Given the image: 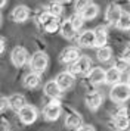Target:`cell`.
<instances>
[{"mask_svg":"<svg viewBox=\"0 0 130 131\" xmlns=\"http://www.w3.org/2000/svg\"><path fill=\"white\" fill-rule=\"evenodd\" d=\"M92 69H93L92 68V59L89 56H81L77 62H74L68 68V72L74 77H86L90 74Z\"/></svg>","mask_w":130,"mask_h":131,"instance_id":"6da1fadb","label":"cell"},{"mask_svg":"<svg viewBox=\"0 0 130 131\" xmlns=\"http://www.w3.org/2000/svg\"><path fill=\"white\" fill-rule=\"evenodd\" d=\"M109 97L114 103H124L130 99V87L126 83H120L117 85L111 87Z\"/></svg>","mask_w":130,"mask_h":131,"instance_id":"7a4b0ae2","label":"cell"},{"mask_svg":"<svg viewBox=\"0 0 130 131\" xmlns=\"http://www.w3.org/2000/svg\"><path fill=\"white\" fill-rule=\"evenodd\" d=\"M47 65H49V58L44 52H35L31 59H30V68L33 72H37V74H41V72L46 71Z\"/></svg>","mask_w":130,"mask_h":131,"instance_id":"3957f363","label":"cell"},{"mask_svg":"<svg viewBox=\"0 0 130 131\" xmlns=\"http://www.w3.org/2000/svg\"><path fill=\"white\" fill-rule=\"evenodd\" d=\"M61 112H62L61 102L58 99H53V100H50L44 106V109H43V116L47 121H56L61 116Z\"/></svg>","mask_w":130,"mask_h":131,"instance_id":"277c9868","label":"cell"},{"mask_svg":"<svg viewBox=\"0 0 130 131\" xmlns=\"http://www.w3.org/2000/svg\"><path fill=\"white\" fill-rule=\"evenodd\" d=\"M83 54L80 53V49L78 47H74V46H71V47H67L62 50V53L59 56V60H61V63L62 65H72L74 62L81 58Z\"/></svg>","mask_w":130,"mask_h":131,"instance_id":"5b68a950","label":"cell"},{"mask_svg":"<svg viewBox=\"0 0 130 131\" xmlns=\"http://www.w3.org/2000/svg\"><path fill=\"white\" fill-rule=\"evenodd\" d=\"M77 13L84 21H93L99 15V7H98V5H95L93 2H86V3H83L81 6L78 7Z\"/></svg>","mask_w":130,"mask_h":131,"instance_id":"8992f818","label":"cell"},{"mask_svg":"<svg viewBox=\"0 0 130 131\" xmlns=\"http://www.w3.org/2000/svg\"><path fill=\"white\" fill-rule=\"evenodd\" d=\"M28 59H30V54H28V52H27L24 47L16 46V47L12 50V53H11V62L13 63V66H15V68H22V66L28 62Z\"/></svg>","mask_w":130,"mask_h":131,"instance_id":"52a82bcc","label":"cell"},{"mask_svg":"<svg viewBox=\"0 0 130 131\" xmlns=\"http://www.w3.org/2000/svg\"><path fill=\"white\" fill-rule=\"evenodd\" d=\"M55 81H56V84L59 85L61 91H68L70 89H72L74 81H76V77L71 75L68 71H62V72H59L58 75H56Z\"/></svg>","mask_w":130,"mask_h":131,"instance_id":"ba28073f","label":"cell"},{"mask_svg":"<svg viewBox=\"0 0 130 131\" xmlns=\"http://www.w3.org/2000/svg\"><path fill=\"white\" fill-rule=\"evenodd\" d=\"M121 15H123V9L118 6V5H115V3H111L109 6H108V9H106L105 12V19L108 24H112L117 27L118 21H120V18H121Z\"/></svg>","mask_w":130,"mask_h":131,"instance_id":"9c48e42d","label":"cell"},{"mask_svg":"<svg viewBox=\"0 0 130 131\" xmlns=\"http://www.w3.org/2000/svg\"><path fill=\"white\" fill-rule=\"evenodd\" d=\"M84 102L90 111H98L100 107V105L104 103V96L99 91H92V93H87L86 97H84Z\"/></svg>","mask_w":130,"mask_h":131,"instance_id":"30bf717a","label":"cell"},{"mask_svg":"<svg viewBox=\"0 0 130 131\" xmlns=\"http://www.w3.org/2000/svg\"><path fill=\"white\" fill-rule=\"evenodd\" d=\"M18 115H19V121L24 125H31L37 119V111H35V107L30 106V105H27Z\"/></svg>","mask_w":130,"mask_h":131,"instance_id":"8fae6325","label":"cell"},{"mask_svg":"<svg viewBox=\"0 0 130 131\" xmlns=\"http://www.w3.org/2000/svg\"><path fill=\"white\" fill-rule=\"evenodd\" d=\"M30 16V9L27 6H24V5H19L16 6L11 13V18L13 22H16V24H21V22H25Z\"/></svg>","mask_w":130,"mask_h":131,"instance_id":"7c38bea8","label":"cell"},{"mask_svg":"<svg viewBox=\"0 0 130 131\" xmlns=\"http://www.w3.org/2000/svg\"><path fill=\"white\" fill-rule=\"evenodd\" d=\"M25 106H27V99L22 94L15 93V94H12L9 97V107H11L12 111H15L16 113H19Z\"/></svg>","mask_w":130,"mask_h":131,"instance_id":"4fadbf2b","label":"cell"},{"mask_svg":"<svg viewBox=\"0 0 130 131\" xmlns=\"http://www.w3.org/2000/svg\"><path fill=\"white\" fill-rule=\"evenodd\" d=\"M41 83V77H40V74H37V72H28L25 77H24L22 80V85L25 87V89H28V90H34L37 89L39 85H40Z\"/></svg>","mask_w":130,"mask_h":131,"instance_id":"5bb4252c","label":"cell"},{"mask_svg":"<svg viewBox=\"0 0 130 131\" xmlns=\"http://www.w3.org/2000/svg\"><path fill=\"white\" fill-rule=\"evenodd\" d=\"M106 41H108V32H106L105 27H96L95 28V47L102 49L106 46Z\"/></svg>","mask_w":130,"mask_h":131,"instance_id":"9a60e30c","label":"cell"},{"mask_svg":"<svg viewBox=\"0 0 130 131\" xmlns=\"http://www.w3.org/2000/svg\"><path fill=\"white\" fill-rule=\"evenodd\" d=\"M65 127L70 130H78L80 127H83V119L81 116L76 112H70L65 116Z\"/></svg>","mask_w":130,"mask_h":131,"instance_id":"2e32d148","label":"cell"},{"mask_svg":"<svg viewBox=\"0 0 130 131\" xmlns=\"http://www.w3.org/2000/svg\"><path fill=\"white\" fill-rule=\"evenodd\" d=\"M78 44L81 47H95V30H86L78 36Z\"/></svg>","mask_w":130,"mask_h":131,"instance_id":"e0dca14e","label":"cell"},{"mask_svg":"<svg viewBox=\"0 0 130 131\" xmlns=\"http://www.w3.org/2000/svg\"><path fill=\"white\" fill-rule=\"evenodd\" d=\"M43 91H44V94H46L47 97H50L52 100H53V99H58L59 96H61V93H62L55 80L47 81V83L44 84V87H43Z\"/></svg>","mask_w":130,"mask_h":131,"instance_id":"ac0fdd59","label":"cell"},{"mask_svg":"<svg viewBox=\"0 0 130 131\" xmlns=\"http://www.w3.org/2000/svg\"><path fill=\"white\" fill-rule=\"evenodd\" d=\"M105 75H106L105 69H102V68H93L87 77H89L90 84H93V85H99V84L105 83Z\"/></svg>","mask_w":130,"mask_h":131,"instance_id":"d6986e66","label":"cell"},{"mask_svg":"<svg viewBox=\"0 0 130 131\" xmlns=\"http://www.w3.org/2000/svg\"><path fill=\"white\" fill-rule=\"evenodd\" d=\"M120 80H121V72L117 71L114 66L106 71V75H105V83L106 84H109V85L114 87V85L120 84Z\"/></svg>","mask_w":130,"mask_h":131,"instance_id":"ffe728a7","label":"cell"},{"mask_svg":"<svg viewBox=\"0 0 130 131\" xmlns=\"http://www.w3.org/2000/svg\"><path fill=\"white\" fill-rule=\"evenodd\" d=\"M76 32L77 31L74 30V27L70 22V19H67V21L62 22V27H61V34H62V37H65L67 40H71L72 37L76 36Z\"/></svg>","mask_w":130,"mask_h":131,"instance_id":"44dd1931","label":"cell"},{"mask_svg":"<svg viewBox=\"0 0 130 131\" xmlns=\"http://www.w3.org/2000/svg\"><path fill=\"white\" fill-rule=\"evenodd\" d=\"M112 125L120 131H127L130 127V119L129 116L127 118H120V116H114L112 119Z\"/></svg>","mask_w":130,"mask_h":131,"instance_id":"7402d4cb","label":"cell"},{"mask_svg":"<svg viewBox=\"0 0 130 131\" xmlns=\"http://www.w3.org/2000/svg\"><path fill=\"white\" fill-rule=\"evenodd\" d=\"M96 56H98V60L99 62H108L112 58V49L108 47V46H105V47H102V49H98Z\"/></svg>","mask_w":130,"mask_h":131,"instance_id":"603a6c76","label":"cell"},{"mask_svg":"<svg viewBox=\"0 0 130 131\" xmlns=\"http://www.w3.org/2000/svg\"><path fill=\"white\" fill-rule=\"evenodd\" d=\"M47 12L52 16H55V18H59L62 15V12H64V7H62V5L59 2H50L49 6H47Z\"/></svg>","mask_w":130,"mask_h":131,"instance_id":"cb8c5ba5","label":"cell"},{"mask_svg":"<svg viewBox=\"0 0 130 131\" xmlns=\"http://www.w3.org/2000/svg\"><path fill=\"white\" fill-rule=\"evenodd\" d=\"M61 27H62V24L59 22V18H55V19H52L49 24L44 25L43 30L46 31V32H49V34H55V32L61 31Z\"/></svg>","mask_w":130,"mask_h":131,"instance_id":"d4e9b609","label":"cell"},{"mask_svg":"<svg viewBox=\"0 0 130 131\" xmlns=\"http://www.w3.org/2000/svg\"><path fill=\"white\" fill-rule=\"evenodd\" d=\"M117 28L121 31H130V13L129 12H123L121 18L118 21Z\"/></svg>","mask_w":130,"mask_h":131,"instance_id":"484cf974","label":"cell"},{"mask_svg":"<svg viewBox=\"0 0 130 131\" xmlns=\"http://www.w3.org/2000/svg\"><path fill=\"white\" fill-rule=\"evenodd\" d=\"M70 22L72 24V27H74V30L76 31H78V30H81V27H83V24H84V19L78 15V13H74V15H71L70 16Z\"/></svg>","mask_w":130,"mask_h":131,"instance_id":"4316f807","label":"cell"},{"mask_svg":"<svg viewBox=\"0 0 130 131\" xmlns=\"http://www.w3.org/2000/svg\"><path fill=\"white\" fill-rule=\"evenodd\" d=\"M129 66H130V63L127 62V60H124L123 58H118V59L114 60V68H115L117 71H120V72H126L127 69H129Z\"/></svg>","mask_w":130,"mask_h":131,"instance_id":"83f0119b","label":"cell"},{"mask_svg":"<svg viewBox=\"0 0 130 131\" xmlns=\"http://www.w3.org/2000/svg\"><path fill=\"white\" fill-rule=\"evenodd\" d=\"M52 19H55V16H52V15L47 12V10H43V12H40V15H39L37 21H39V24H40L41 27H44V25L49 24Z\"/></svg>","mask_w":130,"mask_h":131,"instance_id":"f1b7e54d","label":"cell"},{"mask_svg":"<svg viewBox=\"0 0 130 131\" xmlns=\"http://www.w3.org/2000/svg\"><path fill=\"white\" fill-rule=\"evenodd\" d=\"M127 115H129V109H127L126 106L118 107L117 111H115V116H120V118H127Z\"/></svg>","mask_w":130,"mask_h":131,"instance_id":"f546056e","label":"cell"},{"mask_svg":"<svg viewBox=\"0 0 130 131\" xmlns=\"http://www.w3.org/2000/svg\"><path fill=\"white\" fill-rule=\"evenodd\" d=\"M121 58H123L124 60H127L130 63V43L124 47V50H123V54H121Z\"/></svg>","mask_w":130,"mask_h":131,"instance_id":"4dcf8cb0","label":"cell"},{"mask_svg":"<svg viewBox=\"0 0 130 131\" xmlns=\"http://www.w3.org/2000/svg\"><path fill=\"white\" fill-rule=\"evenodd\" d=\"M2 105H0V111H2V113L6 111V106H9V99L7 97H2Z\"/></svg>","mask_w":130,"mask_h":131,"instance_id":"1f68e13d","label":"cell"},{"mask_svg":"<svg viewBox=\"0 0 130 131\" xmlns=\"http://www.w3.org/2000/svg\"><path fill=\"white\" fill-rule=\"evenodd\" d=\"M77 131H95V128L92 125H83V127H80Z\"/></svg>","mask_w":130,"mask_h":131,"instance_id":"d6a6232c","label":"cell"},{"mask_svg":"<svg viewBox=\"0 0 130 131\" xmlns=\"http://www.w3.org/2000/svg\"><path fill=\"white\" fill-rule=\"evenodd\" d=\"M5 46H6V44H5V38L2 37V40H0V53H2V54L5 53Z\"/></svg>","mask_w":130,"mask_h":131,"instance_id":"836d02e7","label":"cell"},{"mask_svg":"<svg viewBox=\"0 0 130 131\" xmlns=\"http://www.w3.org/2000/svg\"><path fill=\"white\" fill-rule=\"evenodd\" d=\"M9 130V124L6 122V119H2V131Z\"/></svg>","mask_w":130,"mask_h":131,"instance_id":"e575fe53","label":"cell"},{"mask_svg":"<svg viewBox=\"0 0 130 131\" xmlns=\"http://www.w3.org/2000/svg\"><path fill=\"white\" fill-rule=\"evenodd\" d=\"M126 84L130 87V72H129V75H127V81H126Z\"/></svg>","mask_w":130,"mask_h":131,"instance_id":"d590c367","label":"cell"}]
</instances>
